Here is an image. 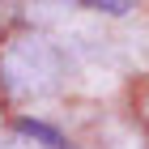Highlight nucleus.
<instances>
[{"instance_id":"nucleus-1","label":"nucleus","mask_w":149,"mask_h":149,"mask_svg":"<svg viewBox=\"0 0 149 149\" xmlns=\"http://www.w3.org/2000/svg\"><path fill=\"white\" fill-rule=\"evenodd\" d=\"M17 132H22L26 141H38V149H68V141L60 136V132H51L47 124H34V119H22Z\"/></svg>"},{"instance_id":"nucleus-2","label":"nucleus","mask_w":149,"mask_h":149,"mask_svg":"<svg viewBox=\"0 0 149 149\" xmlns=\"http://www.w3.org/2000/svg\"><path fill=\"white\" fill-rule=\"evenodd\" d=\"M56 4H77V9H102V13H124L115 0H56Z\"/></svg>"}]
</instances>
